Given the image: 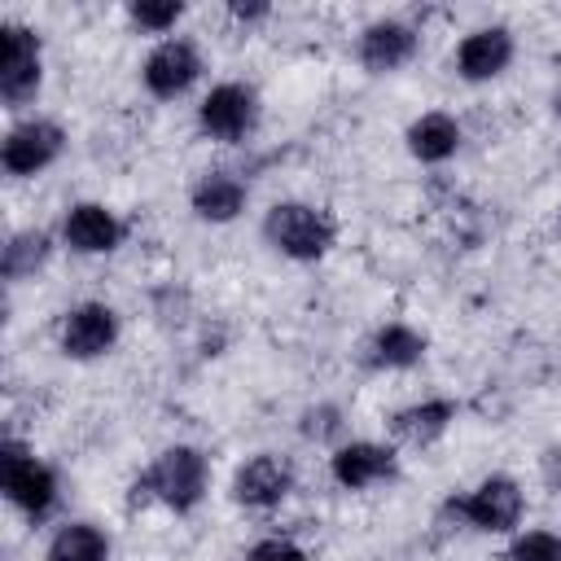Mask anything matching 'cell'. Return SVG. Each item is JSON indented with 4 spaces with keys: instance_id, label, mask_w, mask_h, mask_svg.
<instances>
[{
    "instance_id": "7402d4cb",
    "label": "cell",
    "mask_w": 561,
    "mask_h": 561,
    "mask_svg": "<svg viewBox=\"0 0 561 561\" xmlns=\"http://www.w3.org/2000/svg\"><path fill=\"white\" fill-rule=\"evenodd\" d=\"M508 561H557V535L548 530H526L513 539Z\"/></svg>"
},
{
    "instance_id": "277c9868",
    "label": "cell",
    "mask_w": 561,
    "mask_h": 561,
    "mask_svg": "<svg viewBox=\"0 0 561 561\" xmlns=\"http://www.w3.org/2000/svg\"><path fill=\"white\" fill-rule=\"evenodd\" d=\"M0 482L4 495L26 513V517H44L57 504V478L44 460H35L18 438H9L0 447Z\"/></svg>"
},
{
    "instance_id": "6da1fadb",
    "label": "cell",
    "mask_w": 561,
    "mask_h": 561,
    "mask_svg": "<svg viewBox=\"0 0 561 561\" xmlns=\"http://www.w3.org/2000/svg\"><path fill=\"white\" fill-rule=\"evenodd\" d=\"M206 495V456L197 447H167L131 486V504H145V500H158L175 513H188L197 500Z\"/></svg>"
},
{
    "instance_id": "d6986e66",
    "label": "cell",
    "mask_w": 561,
    "mask_h": 561,
    "mask_svg": "<svg viewBox=\"0 0 561 561\" xmlns=\"http://www.w3.org/2000/svg\"><path fill=\"white\" fill-rule=\"evenodd\" d=\"M48 561H110V539L92 522H66L48 539Z\"/></svg>"
},
{
    "instance_id": "3957f363",
    "label": "cell",
    "mask_w": 561,
    "mask_h": 561,
    "mask_svg": "<svg viewBox=\"0 0 561 561\" xmlns=\"http://www.w3.org/2000/svg\"><path fill=\"white\" fill-rule=\"evenodd\" d=\"M522 486L508 478V473H491V478H482L469 495H460V500H447V508L460 517V522H469L473 530H486V535H504V530H513L517 522H522Z\"/></svg>"
},
{
    "instance_id": "ac0fdd59",
    "label": "cell",
    "mask_w": 561,
    "mask_h": 561,
    "mask_svg": "<svg viewBox=\"0 0 561 561\" xmlns=\"http://www.w3.org/2000/svg\"><path fill=\"white\" fill-rule=\"evenodd\" d=\"M421 355H425V337L412 324H386L368 342L373 368H412V364H421Z\"/></svg>"
},
{
    "instance_id": "5bb4252c",
    "label": "cell",
    "mask_w": 561,
    "mask_h": 561,
    "mask_svg": "<svg viewBox=\"0 0 561 561\" xmlns=\"http://www.w3.org/2000/svg\"><path fill=\"white\" fill-rule=\"evenodd\" d=\"M329 469H333L337 486L364 491V486H377V482L394 478V451L381 447V443H346V447L333 451Z\"/></svg>"
},
{
    "instance_id": "2e32d148",
    "label": "cell",
    "mask_w": 561,
    "mask_h": 561,
    "mask_svg": "<svg viewBox=\"0 0 561 561\" xmlns=\"http://www.w3.org/2000/svg\"><path fill=\"white\" fill-rule=\"evenodd\" d=\"M451 421H456V403H451V399H421V403L394 412L390 430H394V438H403V443H412V447H430L434 438L447 434Z\"/></svg>"
},
{
    "instance_id": "5b68a950",
    "label": "cell",
    "mask_w": 561,
    "mask_h": 561,
    "mask_svg": "<svg viewBox=\"0 0 561 561\" xmlns=\"http://www.w3.org/2000/svg\"><path fill=\"white\" fill-rule=\"evenodd\" d=\"M44 66H39V35L26 26H0V96L4 105H26L39 92Z\"/></svg>"
},
{
    "instance_id": "8992f818",
    "label": "cell",
    "mask_w": 561,
    "mask_h": 561,
    "mask_svg": "<svg viewBox=\"0 0 561 561\" xmlns=\"http://www.w3.org/2000/svg\"><path fill=\"white\" fill-rule=\"evenodd\" d=\"M259 123V96L245 83H215L197 105V127L210 140H245Z\"/></svg>"
},
{
    "instance_id": "603a6c76",
    "label": "cell",
    "mask_w": 561,
    "mask_h": 561,
    "mask_svg": "<svg viewBox=\"0 0 561 561\" xmlns=\"http://www.w3.org/2000/svg\"><path fill=\"white\" fill-rule=\"evenodd\" d=\"M245 561H307V552L289 539H259Z\"/></svg>"
},
{
    "instance_id": "4fadbf2b",
    "label": "cell",
    "mask_w": 561,
    "mask_h": 561,
    "mask_svg": "<svg viewBox=\"0 0 561 561\" xmlns=\"http://www.w3.org/2000/svg\"><path fill=\"white\" fill-rule=\"evenodd\" d=\"M412 53H416V31L408 22L381 18V22L364 26V35H359V61L373 75H390V70L408 66Z\"/></svg>"
},
{
    "instance_id": "7a4b0ae2",
    "label": "cell",
    "mask_w": 561,
    "mask_h": 561,
    "mask_svg": "<svg viewBox=\"0 0 561 561\" xmlns=\"http://www.w3.org/2000/svg\"><path fill=\"white\" fill-rule=\"evenodd\" d=\"M263 237L285 254V259H298V263H316L329 254L333 245V219L320 210V206H307V202H276L263 219Z\"/></svg>"
},
{
    "instance_id": "ba28073f",
    "label": "cell",
    "mask_w": 561,
    "mask_h": 561,
    "mask_svg": "<svg viewBox=\"0 0 561 561\" xmlns=\"http://www.w3.org/2000/svg\"><path fill=\"white\" fill-rule=\"evenodd\" d=\"M145 88L153 92V96H162V101H171V96H180V92H188L193 83H197V75H202V53L188 44V39H162L149 57H145Z\"/></svg>"
},
{
    "instance_id": "44dd1931",
    "label": "cell",
    "mask_w": 561,
    "mask_h": 561,
    "mask_svg": "<svg viewBox=\"0 0 561 561\" xmlns=\"http://www.w3.org/2000/svg\"><path fill=\"white\" fill-rule=\"evenodd\" d=\"M127 13H131V22H136L140 31L167 35V31L184 18V4H175V0H140V4H131Z\"/></svg>"
},
{
    "instance_id": "ffe728a7",
    "label": "cell",
    "mask_w": 561,
    "mask_h": 561,
    "mask_svg": "<svg viewBox=\"0 0 561 561\" xmlns=\"http://www.w3.org/2000/svg\"><path fill=\"white\" fill-rule=\"evenodd\" d=\"M48 259V232H18V237H9V245H4V276L9 280H18V276H31L39 263Z\"/></svg>"
},
{
    "instance_id": "8fae6325",
    "label": "cell",
    "mask_w": 561,
    "mask_h": 561,
    "mask_svg": "<svg viewBox=\"0 0 561 561\" xmlns=\"http://www.w3.org/2000/svg\"><path fill=\"white\" fill-rule=\"evenodd\" d=\"M508 61H513V35H508V26H478L456 48V70L469 83H486V79L504 75Z\"/></svg>"
},
{
    "instance_id": "9c48e42d",
    "label": "cell",
    "mask_w": 561,
    "mask_h": 561,
    "mask_svg": "<svg viewBox=\"0 0 561 561\" xmlns=\"http://www.w3.org/2000/svg\"><path fill=\"white\" fill-rule=\"evenodd\" d=\"M118 342V316L105 302H79L61 320V351L70 359H96Z\"/></svg>"
},
{
    "instance_id": "30bf717a",
    "label": "cell",
    "mask_w": 561,
    "mask_h": 561,
    "mask_svg": "<svg viewBox=\"0 0 561 561\" xmlns=\"http://www.w3.org/2000/svg\"><path fill=\"white\" fill-rule=\"evenodd\" d=\"M289 486H294V469H289L280 456L263 451V456H250V460L237 469V478H232V500L245 504V508H272V504H280V500L289 495Z\"/></svg>"
},
{
    "instance_id": "cb8c5ba5",
    "label": "cell",
    "mask_w": 561,
    "mask_h": 561,
    "mask_svg": "<svg viewBox=\"0 0 561 561\" xmlns=\"http://www.w3.org/2000/svg\"><path fill=\"white\" fill-rule=\"evenodd\" d=\"M232 18L250 22V18H267V4H232Z\"/></svg>"
},
{
    "instance_id": "9a60e30c",
    "label": "cell",
    "mask_w": 561,
    "mask_h": 561,
    "mask_svg": "<svg viewBox=\"0 0 561 561\" xmlns=\"http://www.w3.org/2000/svg\"><path fill=\"white\" fill-rule=\"evenodd\" d=\"M245 197H250V188L232 175V171H206L197 184H193V210H197V219H206V224H228V219H237L241 210H245Z\"/></svg>"
},
{
    "instance_id": "7c38bea8",
    "label": "cell",
    "mask_w": 561,
    "mask_h": 561,
    "mask_svg": "<svg viewBox=\"0 0 561 561\" xmlns=\"http://www.w3.org/2000/svg\"><path fill=\"white\" fill-rule=\"evenodd\" d=\"M61 237H66V245L79 250V254H110V250H118V241H123V224H118V215H114L110 206H101V202H79V206L66 210Z\"/></svg>"
},
{
    "instance_id": "52a82bcc",
    "label": "cell",
    "mask_w": 561,
    "mask_h": 561,
    "mask_svg": "<svg viewBox=\"0 0 561 561\" xmlns=\"http://www.w3.org/2000/svg\"><path fill=\"white\" fill-rule=\"evenodd\" d=\"M61 145H66V131H61L57 123H48V118H26V123H18V127L4 136L0 162H4L9 175H35V171H44V167L57 162Z\"/></svg>"
},
{
    "instance_id": "e0dca14e",
    "label": "cell",
    "mask_w": 561,
    "mask_h": 561,
    "mask_svg": "<svg viewBox=\"0 0 561 561\" xmlns=\"http://www.w3.org/2000/svg\"><path fill=\"white\" fill-rule=\"evenodd\" d=\"M456 149H460V123L443 110H430L408 127V153L416 162H447Z\"/></svg>"
},
{
    "instance_id": "d4e9b609",
    "label": "cell",
    "mask_w": 561,
    "mask_h": 561,
    "mask_svg": "<svg viewBox=\"0 0 561 561\" xmlns=\"http://www.w3.org/2000/svg\"><path fill=\"white\" fill-rule=\"evenodd\" d=\"M557 561H561V539H557Z\"/></svg>"
}]
</instances>
